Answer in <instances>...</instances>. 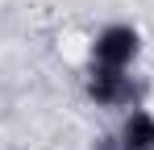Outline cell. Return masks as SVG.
<instances>
[{"mask_svg": "<svg viewBox=\"0 0 154 150\" xmlns=\"http://www.w3.org/2000/svg\"><path fill=\"white\" fill-rule=\"evenodd\" d=\"M142 54V29L129 21H108L96 29L92 38V63H104V67H133Z\"/></svg>", "mask_w": 154, "mask_h": 150, "instance_id": "obj_1", "label": "cell"}, {"mask_svg": "<svg viewBox=\"0 0 154 150\" xmlns=\"http://www.w3.org/2000/svg\"><path fill=\"white\" fill-rule=\"evenodd\" d=\"M117 142H121V150H154V113L150 108H129Z\"/></svg>", "mask_w": 154, "mask_h": 150, "instance_id": "obj_3", "label": "cell"}, {"mask_svg": "<svg viewBox=\"0 0 154 150\" xmlns=\"http://www.w3.org/2000/svg\"><path fill=\"white\" fill-rule=\"evenodd\" d=\"M83 92L96 108H125L137 100V79L125 71V67H104V63H92L88 75H83Z\"/></svg>", "mask_w": 154, "mask_h": 150, "instance_id": "obj_2", "label": "cell"}]
</instances>
